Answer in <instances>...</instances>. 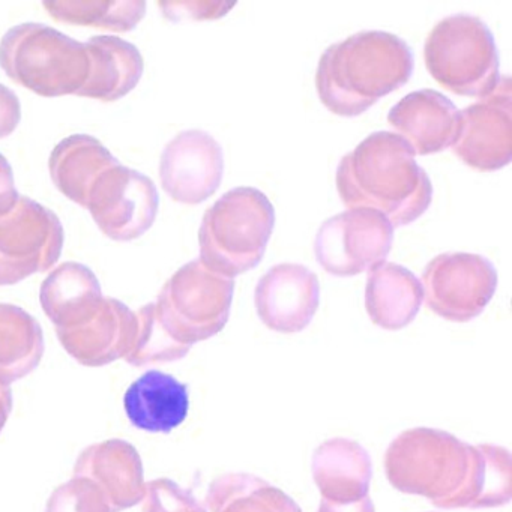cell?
<instances>
[{"instance_id":"1","label":"cell","mask_w":512,"mask_h":512,"mask_svg":"<svg viewBox=\"0 0 512 512\" xmlns=\"http://www.w3.org/2000/svg\"><path fill=\"white\" fill-rule=\"evenodd\" d=\"M337 190L349 208L374 209L394 227L418 220L433 200V185L415 152L389 131L370 134L341 158Z\"/></svg>"},{"instance_id":"2","label":"cell","mask_w":512,"mask_h":512,"mask_svg":"<svg viewBox=\"0 0 512 512\" xmlns=\"http://www.w3.org/2000/svg\"><path fill=\"white\" fill-rule=\"evenodd\" d=\"M413 65L412 49L397 35L359 32L325 50L317 67V94L331 112L352 118L406 85Z\"/></svg>"},{"instance_id":"3","label":"cell","mask_w":512,"mask_h":512,"mask_svg":"<svg viewBox=\"0 0 512 512\" xmlns=\"http://www.w3.org/2000/svg\"><path fill=\"white\" fill-rule=\"evenodd\" d=\"M274 224V205L265 193L233 188L203 215L199 259L217 274L238 277L262 262Z\"/></svg>"},{"instance_id":"4","label":"cell","mask_w":512,"mask_h":512,"mask_svg":"<svg viewBox=\"0 0 512 512\" xmlns=\"http://www.w3.org/2000/svg\"><path fill=\"white\" fill-rule=\"evenodd\" d=\"M472 463V445L436 428L401 433L385 455L386 478L401 493L422 496L448 509L463 488Z\"/></svg>"},{"instance_id":"5","label":"cell","mask_w":512,"mask_h":512,"mask_svg":"<svg viewBox=\"0 0 512 512\" xmlns=\"http://www.w3.org/2000/svg\"><path fill=\"white\" fill-rule=\"evenodd\" d=\"M0 67L10 79L43 97L76 94L89 74L83 43L43 25L14 26L0 41Z\"/></svg>"},{"instance_id":"6","label":"cell","mask_w":512,"mask_h":512,"mask_svg":"<svg viewBox=\"0 0 512 512\" xmlns=\"http://www.w3.org/2000/svg\"><path fill=\"white\" fill-rule=\"evenodd\" d=\"M424 58L431 76L458 95L487 97L502 79L493 32L472 14L440 20L425 41Z\"/></svg>"},{"instance_id":"7","label":"cell","mask_w":512,"mask_h":512,"mask_svg":"<svg viewBox=\"0 0 512 512\" xmlns=\"http://www.w3.org/2000/svg\"><path fill=\"white\" fill-rule=\"evenodd\" d=\"M235 280L191 260L164 284L155 302L158 320L170 337L193 347L223 331L229 322Z\"/></svg>"},{"instance_id":"8","label":"cell","mask_w":512,"mask_h":512,"mask_svg":"<svg viewBox=\"0 0 512 512\" xmlns=\"http://www.w3.org/2000/svg\"><path fill=\"white\" fill-rule=\"evenodd\" d=\"M64 227L55 212L29 197L0 217V286H11L56 265Z\"/></svg>"},{"instance_id":"9","label":"cell","mask_w":512,"mask_h":512,"mask_svg":"<svg viewBox=\"0 0 512 512\" xmlns=\"http://www.w3.org/2000/svg\"><path fill=\"white\" fill-rule=\"evenodd\" d=\"M394 242L391 221L367 208H350L320 226L317 262L335 277H353L385 263Z\"/></svg>"},{"instance_id":"10","label":"cell","mask_w":512,"mask_h":512,"mask_svg":"<svg viewBox=\"0 0 512 512\" xmlns=\"http://www.w3.org/2000/svg\"><path fill=\"white\" fill-rule=\"evenodd\" d=\"M425 304L437 316L469 322L487 307L497 287L493 262L481 254L445 253L422 274Z\"/></svg>"},{"instance_id":"11","label":"cell","mask_w":512,"mask_h":512,"mask_svg":"<svg viewBox=\"0 0 512 512\" xmlns=\"http://www.w3.org/2000/svg\"><path fill=\"white\" fill-rule=\"evenodd\" d=\"M158 205L160 196L151 178L119 163L92 185L86 208L109 238L128 242L151 229Z\"/></svg>"},{"instance_id":"12","label":"cell","mask_w":512,"mask_h":512,"mask_svg":"<svg viewBox=\"0 0 512 512\" xmlns=\"http://www.w3.org/2000/svg\"><path fill=\"white\" fill-rule=\"evenodd\" d=\"M461 161L481 172L502 169L512 158V91L509 77L487 97L460 112L454 146Z\"/></svg>"},{"instance_id":"13","label":"cell","mask_w":512,"mask_h":512,"mask_svg":"<svg viewBox=\"0 0 512 512\" xmlns=\"http://www.w3.org/2000/svg\"><path fill=\"white\" fill-rule=\"evenodd\" d=\"M223 173V148L205 131H182L167 143L161 155L164 191L184 205L208 200L220 187Z\"/></svg>"},{"instance_id":"14","label":"cell","mask_w":512,"mask_h":512,"mask_svg":"<svg viewBox=\"0 0 512 512\" xmlns=\"http://www.w3.org/2000/svg\"><path fill=\"white\" fill-rule=\"evenodd\" d=\"M320 302L317 275L298 263H280L269 269L256 286L254 304L260 320L272 331H304Z\"/></svg>"},{"instance_id":"15","label":"cell","mask_w":512,"mask_h":512,"mask_svg":"<svg viewBox=\"0 0 512 512\" xmlns=\"http://www.w3.org/2000/svg\"><path fill=\"white\" fill-rule=\"evenodd\" d=\"M137 314L124 302L103 298L97 313L82 325L56 329L68 355L85 367H104L130 353L136 340Z\"/></svg>"},{"instance_id":"16","label":"cell","mask_w":512,"mask_h":512,"mask_svg":"<svg viewBox=\"0 0 512 512\" xmlns=\"http://www.w3.org/2000/svg\"><path fill=\"white\" fill-rule=\"evenodd\" d=\"M74 476L97 484L112 512L133 508L145 496L142 458L131 443L122 439L88 446L77 458Z\"/></svg>"},{"instance_id":"17","label":"cell","mask_w":512,"mask_h":512,"mask_svg":"<svg viewBox=\"0 0 512 512\" xmlns=\"http://www.w3.org/2000/svg\"><path fill=\"white\" fill-rule=\"evenodd\" d=\"M388 122L415 154L428 155L454 146L460 131V110L440 92H410L388 113Z\"/></svg>"},{"instance_id":"18","label":"cell","mask_w":512,"mask_h":512,"mask_svg":"<svg viewBox=\"0 0 512 512\" xmlns=\"http://www.w3.org/2000/svg\"><path fill=\"white\" fill-rule=\"evenodd\" d=\"M311 470L328 502L350 505L368 497L373 464L367 449L355 440L335 437L323 442L314 451Z\"/></svg>"},{"instance_id":"19","label":"cell","mask_w":512,"mask_h":512,"mask_svg":"<svg viewBox=\"0 0 512 512\" xmlns=\"http://www.w3.org/2000/svg\"><path fill=\"white\" fill-rule=\"evenodd\" d=\"M124 407L133 427L167 434L187 419L188 386L170 374L146 371L125 392Z\"/></svg>"},{"instance_id":"20","label":"cell","mask_w":512,"mask_h":512,"mask_svg":"<svg viewBox=\"0 0 512 512\" xmlns=\"http://www.w3.org/2000/svg\"><path fill=\"white\" fill-rule=\"evenodd\" d=\"M89 74L77 95L101 101H116L139 85L145 70L142 53L134 44L110 35L85 43Z\"/></svg>"},{"instance_id":"21","label":"cell","mask_w":512,"mask_h":512,"mask_svg":"<svg viewBox=\"0 0 512 512\" xmlns=\"http://www.w3.org/2000/svg\"><path fill=\"white\" fill-rule=\"evenodd\" d=\"M100 281L82 263L59 265L41 286L44 313L56 329L74 328L91 319L103 301Z\"/></svg>"},{"instance_id":"22","label":"cell","mask_w":512,"mask_h":512,"mask_svg":"<svg viewBox=\"0 0 512 512\" xmlns=\"http://www.w3.org/2000/svg\"><path fill=\"white\" fill-rule=\"evenodd\" d=\"M424 302L421 281L397 263L371 269L365 287V308L380 328L398 331L415 320Z\"/></svg>"},{"instance_id":"23","label":"cell","mask_w":512,"mask_h":512,"mask_svg":"<svg viewBox=\"0 0 512 512\" xmlns=\"http://www.w3.org/2000/svg\"><path fill=\"white\" fill-rule=\"evenodd\" d=\"M112 152L92 136L74 134L62 140L50 155V176L62 194L86 208L89 191L101 173L118 166Z\"/></svg>"},{"instance_id":"24","label":"cell","mask_w":512,"mask_h":512,"mask_svg":"<svg viewBox=\"0 0 512 512\" xmlns=\"http://www.w3.org/2000/svg\"><path fill=\"white\" fill-rule=\"evenodd\" d=\"M512 499V457L497 445H472V463L463 488L448 509L499 508Z\"/></svg>"},{"instance_id":"25","label":"cell","mask_w":512,"mask_h":512,"mask_svg":"<svg viewBox=\"0 0 512 512\" xmlns=\"http://www.w3.org/2000/svg\"><path fill=\"white\" fill-rule=\"evenodd\" d=\"M44 355V334L34 316L11 304H0V385L29 376Z\"/></svg>"},{"instance_id":"26","label":"cell","mask_w":512,"mask_h":512,"mask_svg":"<svg viewBox=\"0 0 512 512\" xmlns=\"http://www.w3.org/2000/svg\"><path fill=\"white\" fill-rule=\"evenodd\" d=\"M205 506L208 512H302L289 494L248 473H227L212 481Z\"/></svg>"},{"instance_id":"27","label":"cell","mask_w":512,"mask_h":512,"mask_svg":"<svg viewBox=\"0 0 512 512\" xmlns=\"http://www.w3.org/2000/svg\"><path fill=\"white\" fill-rule=\"evenodd\" d=\"M44 7L59 22L116 32L133 31L146 14L143 0H46Z\"/></svg>"},{"instance_id":"28","label":"cell","mask_w":512,"mask_h":512,"mask_svg":"<svg viewBox=\"0 0 512 512\" xmlns=\"http://www.w3.org/2000/svg\"><path fill=\"white\" fill-rule=\"evenodd\" d=\"M136 340L125 361L136 368L151 367L155 364H166L185 358L191 347L184 346L170 337L158 320L155 304H148L137 311Z\"/></svg>"},{"instance_id":"29","label":"cell","mask_w":512,"mask_h":512,"mask_svg":"<svg viewBox=\"0 0 512 512\" xmlns=\"http://www.w3.org/2000/svg\"><path fill=\"white\" fill-rule=\"evenodd\" d=\"M46 512H112L97 484L80 476L56 488L47 502Z\"/></svg>"},{"instance_id":"30","label":"cell","mask_w":512,"mask_h":512,"mask_svg":"<svg viewBox=\"0 0 512 512\" xmlns=\"http://www.w3.org/2000/svg\"><path fill=\"white\" fill-rule=\"evenodd\" d=\"M142 502L143 512H208L190 490L167 478L148 482Z\"/></svg>"},{"instance_id":"31","label":"cell","mask_w":512,"mask_h":512,"mask_svg":"<svg viewBox=\"0 0 512 512\" xmlns=\"http://www.w3.org/2000/svg\"><path fill=\"white\" fill-rule=\"evenodd\" d=\"M164 16L172 20L187 19H211V17L223 16L232 4L223 2H161Z\"/></svg>"},{"instance_id":"32","label":"cell","mask_w":512,"mask_h":512,"mask_svg":"<svg viewBox=\"0 0 512 512\" xmlns=\"http://www.w3.org/2000/svg\"><path fill=\"white\" fill-rule=\"evenodd\" d=\"M22 119V106L19 97L7 88L0 85V139L14 133Z\"/></svg>"},{"instance_id":"33","label":"cell","mask_w":512,"mask_h":512,"mask_svg":"<svg viewBox=\"0 0 512 512\" xmlns=\"http://www.w3.org/2000/svg\"><path fill=\"white\" fill-rule=\"evenodd\" d=\"M19 197L13 167L4 155L0 154V217L10 214L16 208Z\"/></svg>"},{"instance_id":"34","label":"cell","mask_w":512,"mask_h":512,"mask_svg":"<svg viewBox=\"0 0 512 512\" xmlns=\"http://www.w3.org/2000/svg\"><path fill=\"white\" fill-rule=\"evenodd\" d=\"M317 512H376V509H374L370 497H365V499L350 503V505H340V503H332L322 499Z\"/></svg>"},{"instance_id":"35","label":"cell","mask_w":512,"mask_h":512,"mask_svg":"<svg viewBox=\"0 0 512 512\" xmlns=\"http://www.w3.org/2000/svg\"><path fill=\"white\" fill-rule=\"evenodd\" d=\"M13 410V394L10 386L0 385V433L4 430Z\"/></svg>"}]
</instances>
